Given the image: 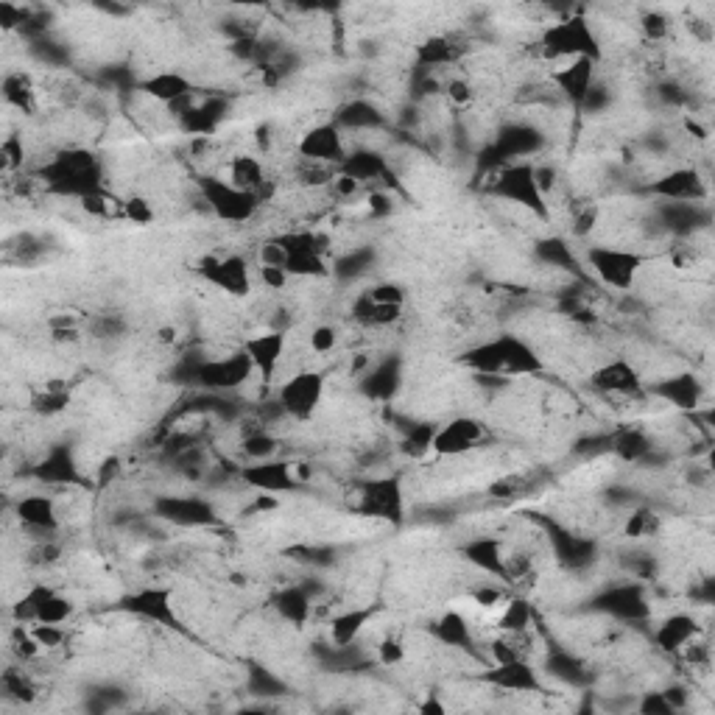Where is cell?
<instances>
[{
  "label": "cell",
  "instance_id": "1",
  "mask_svg": "<svg viewBox=\"0 0 715 715\" xmlns=\"http://www.w3.org/2000/svg\"><path fill=\"white\" fill-rule=\"evenodd\" d=\"M461 364L473 369L475 375L500 380L526 378V375H537L542 369L537 350L514 333H503L498 338L475 344L461 355Z\"/></svg>",
  "mask_w": 715,
  "mask_h": 715
},
{
  "label": "cell",
  "instance_id": "2",
  "mask_svg": "<svg viewBox=\"0 0 715 715\" xmlns=\"http://www.w3.org/2000/svg\"><path fill=\"white\" fill-rule=\"evenodd\" d=\"M42 179L54 193L76 196L81 202L98 190H104V165L93 151L65 149L42 168Z\"/></svg>",
  "mask_w": 715,
  "mask_h": 715
},
{
  "label": "cell",
  "instance_id": "3",
  "mask_svg": "<svg viewBox=\"0 0 715 715\" xmlns=\"http://www.w3.org/2000/svg\"><path fill=\"white\" fill-rule=\"evenodd\" d=\"M489 193L503 199V202L523 207L528 213L540 216L542 221L548 218V202H545V193L537 182L534 162H512V165H503L498 171H492Z\"/></svg>",
  "mask_w": 715,
  "mask_h": 715
},
{
  "label": "cell",
  "instance_id": "4",
  "mask_svg": "<svg viewBox=\"0 0 715 715\" xmlns=\"http://www.w3.org/2000/svg\"><path fill=\"white\" fill-rule=\"evenodd\" d=\"M252 375H255V366L243 350L221 355V358H196L188 366V378L210 394L235 392L243 383H249Z\"/></svg>",
  "mask_w": 715,
  "mask_h": 715
},
{
  "label": "cell",
  "instance_id": "5",
  "mask_svg": "<svg viewBox=\"0 0 715 715\" xmlns=\"http://www.w3.org/2000/svg\"><path fill=\"white\" fill-rule=\"evenodd\" d=\"M542 56L545 59H579V56H587L598 62L601 56V45L595 40L593 28L584 17H570V20H562V23H554L542 31Z\"/></svg>",
  "mask_w": 715,
  "mask_h": 715
},
{
  "label": "cell",
  "instance_id": "6",
  "mask_svg": "<svg viewBox=\"0 0 715 715\" xmlns=\"http://www.w3.org/2000/svg\"><path fill=\"white\" fill-rule=\"evenodd\" d=\"M199 193H202L204 204L210 207V213L221 221H227V224L252 221L260 210V204H263L257 193L235 188L230 179H221V176H202Z\"/></svg>",
  "mask_w": 715,
  "mask_h": 715
},
{
  "label": "cell",
  "instance_id": "7",
  "mask_svg": "<svg viewBox=\"0 0 715 715\" xmlns=\"http://www.w3.org/2000/svg\"><path fill=\"white\" fill-rule=\"evenodd\" d=\"M355 509L364 517H378L383 523L400 526L405 517V492L400 475H383L358 486Z\"/></svg>",
  "mask_w": 715,
  "mask_h": 715
},
{
  "label": "cell",
  "instance_id": "8",
  "mask_svg": "<svg viewBox=\"0 0 715 715\" xmlns=\"http://www.w3.org/2000/svg\"><path fill=\"white\" fill-rule=\"evenodd\" d=\"M643 263H646V257L632 249H618V246H590L587 249V266L595 271V277L601 283L615 291H629L635 285Z\"/></svg>",
  "mask_w": 715,
  "mask_h": 715
},
{
  "label": "cell",
  "instance_id": "9",
  "mask_svg": "<svg viewBox=\"0 0 715 715\" xmlns=\"http://www.w3.org/2000/svg\"><path fill=\"white\" fill-rule=\"evenodd\" d=\"M324 397V375L316 369H302L297 375L285 380L277 392V400L283 405L285 417L311 419Z\"/></svg>",
  "mask_w": 715,
  "mask_h": 715
},
{
  "label": "cell",
  "instance_id": "10",
  "mask_svg": "<svg viewBox=\"0 0 715 715\" xmlns=\"http://www.w3.org/2000/svg\"><path fill=\"white\" fill-rule=\"evenodd\" d=\"M118 609L135 615L140 621L154 623V626H165V629H179L176 623V607L174 593L168 587H140L135 593L123 595Z\"/></svg>",
  "mask_w": 715,
  "mask_h": 715
},
{
  "label": "cell",
  "instance_id": "11",
  "mask_svg": "<svg viewBox=\"0 0 715 715\" xmlns=\"http://www.w3.org/2000/svg\"><path fill=\"white\" fill-rule=\"evenodd\" d=\"M199 271L207 283L216 285L218 291H224L230 297H246L252 291V274H249V263L243 255L204 257Z\"/></svg>",
  "mask_w": 715,
  "mask_h": 715
},
{
  "label": "cell",
  "instance_id": "12",
  "mask_svg": "<svg viewBox=\"0 0 715 715\" xmlns=\"http://www.w3.org/2000/svg\"><path fill=\"white\" fill-rule=\"evenodd\" d=\"M297 151L302 160L322 162V165H333V168H338L350 154L347 140H344L336 123H319V126L308 129L299 140Z\"/></svg>",
  "mask_w": 715,
  "mask_h": 715
},
{
  "label": "cell",
  "instance_id": "13",
  "mask_svg": "<svg viewBox=\"0 0 715 715\" xmlns=\"http://www.w3.org/2000/svg\"><path fill=\"white\" fill-rule=\"evenodd\" d=\"M154 512L165 523H174V526L185 528H199V526H213L218 517L213 503L196 495H162L154 503Z\"/></svg>",
  "mask_w": 715,
  "mask_h": 715
},
{
  "label": "cell",
  "instance_id": "14",
  "mask_svg": "<svg viewBox=\"0 0 715 715\" xmlns=\"http://www.w3.org/2000/svg\"><path fill=\"white\" fill-rule=\"evenodd\" d=\"M595 609L629 623L643 621V618L651 615L646 590L640 584H612V587H607L604 593L595 598Z\"/></svg>",
  "mask_w": 715,
  "mask_h": 715
},
{
  "label": "cell",
  "instance_id": "15",
  "mask_svg": "<svg viewBox=\"0 0 715 715\" xmlns=\"http://www.w3.org/2000/svg\"><path fill=\"white\" fill-rule=\"evenodd\" d=\"M241 475L246 486L257 489L260 495H283V492H294L299 486V475L294 470V464L280 459L255 461L252 467H243Z\"/></svg>",
  "mask_w": 715,
  "mask_h": 715
},
{
  "label": "cell",
  "instance_id": "16",
  "mask_svg": "<svg viewBox=\"0 0 715 715\" xmlns=\"http://www.w3.org/2000/svg\"><path fill=\"white\" fill-rule=\"evenodd\" d=\"M285 347H288V338H285L283 330H266V333H260V336L246 338L241 350L249 355V361L255 366L257 375L266 380V383H271L274 375H277V369H280V364H283Z\"/></svg>",
  "mask_w": 715,
  "mask_h": 715
},
{
  "label": "cell",
  "instance_id": "17",
  "mask_svg": "<svg viewBox=\"0 0 715 715\" xmlns=\"http://www.w3.org/2000/svg\"><path fill=\"white\" fill-rule=\"evenodd\" d=\"M484 425L473 417H459L450 419L447 425L436 428L433 436V450L442 453V456H461L467 450H473L475 445L484 442Z\"/></svg>",
  "mask_w": 715,
  "mask_h": 715
},
{
  "label": "cell",
  "instance_id": "18",
  "mask_svg": "<svg viewBox=\"0 0 715 715\" xmlns=\"http://www.w3.org/2000/svg\"><path fill=\"white\" fill-rule=\"evenodd\" d=\"M648 190H651L654 196H660L662 202L676 204H699L704 196H707L704 179L699 176V171H693V168H679V171L660 176Z\"/></svg>",
  "mask_w": 715,
  "mask_h": 715
},
{
  "label": "cell",
  "instance_id": "19",
  "mask_svg": "<svg viewBox=\"0 0 715 715\" xmlns=\"http://www.w3.org/2000/svg\"><path fill=\"white\" fill-rule=\"evenodd\" d=\"M481 679L486 685L509 690V693H540L542 690L540 674L534 671V665L528 660L495 662V668H489Z\"/></svg>",
  "mask_w": 715,
  "mask_h": 715
},
{
  "label": "cell",
  "instance_id": "20",
  "mask_svg": "<svg viewBox=\"0 0 715 715\" xmlns=\"http://www.w3.org/2000/svg\"><path fill=\"white\" fill-rule=\"evenodd\" d=\"M593 386L609 397H632V394L643 392V378L626 358H618V361H609L601 369H595Z\"/></svg>",
  "mask_w": 715,
  "mask_h": 715
},
{
  "label": "cell",
  "instance_id": "21",
  "mask_svg": "<svg viewBox=\"0 0 715 715\" xmlns=\"http://www.w3.org/2000/svg\"><path fill=\"white\" fill-rule=\"evenodd\" d=\"M595 84V62L587 56L570 59L565 68L554 73V90L565 95L570 104H581Z\"/></svg>",
  "mask_w": 715,
  "mask_h": 715
},
{
  "label": "cell",
  "instance_id": "22",
  "mask_svg": "<svg viewBox=\"0 0 715 715\" xmlns=\"http://www.w3.org/2000/svg\"><path fill=\"white\" fill-rule=\"evenodd\" d=\"M400 380H403V361L400 358H383L361 378V394L375 400V403H386L400 392Z\"/></svg>",
  "mask_w": 715,
  "mask_h": 715
},
{
  "label": "cell",
  "instance_id": "23",
  "mask_svg": "<svg viewBox=\"0 0 715 715\" xmlns=\"http://www.w3.org/2000/svg\"><path fill=\"white\" fill-rule=\"evenodd\" d=\"M461 556L486 576L506 581V554H503V542L498 537H478L470 540L461 548Z\"/></svg>",
  "mask_w": 715,
  "mask_h": 715
},
{
  "label": "cell",
  "instance_id": "24",
  "mask_svg": "<svg viewBox=\"0 0 715 715\" xmlns=\"http://www.w3.org/2000/svg\"><path fill=\"white\" fill-rule=\"evenodd\" d=\"M17 520L28 531H40V534H56L59 531V514L51 495H26L17 500Z\"/></svg>",
  "mask_w": 715,
  "mask_h": 715
},
{
  "label": "cell",
  "instance_id": "25",
  "mask_svg": "<svg viewBox=\"0 0 715 715\" xmlns=\"http://www.w3.org/2000/svg\"><path fill=\"white\" fill-rule=\"evenodd\" d=\"M648 392L657 394L662 403L682 408V411H696V405L702 400V386H699L696 375H690V372L660 380V383H654Z\"/></svg>",
  "mask_w": 715,
  "mask_h": 715
},
{
  "label": "cell",
  "instance_id": "26",
  "mask_svg": "<svg viewBox=\"0 0 715 715\" xmlns=\"http://www.w3.org/2000/svg\"><path fill=\"white\" fill-rule=\"evenodd\" d=\"M338 174L358 182V185H369V182L389 179V165H386V157L378 151L358 149L350 151L347 160L338 165Z\"/></svg>",
  "mask_w": 715,
  "mask_h": 715
},
{
  "label": "cell",
  "instance_id": "27",
  "mask_svg": "<svg viewBox=\"0 0 715 715\" xmlns=\"http://www.w3.org/2000/svg\"><path fill=\"white\" fill-rule=\"evenodd\" d=\"M34 475L40 478L42 484H51V486L81 484L79 467H76V461H73V450L65 445L51 447L48 456L37 464Z\"/></svg>",
  "mask_w": 715,
  "mask_h": 715
},
{
  "label": "cell",
  "instance_id": "28",
  "mask_svg": "<svg viewBox=\"0 0 715 715\" xmlns=\"http://www.w3.org/2000/svg\"><path fill=\"white\" fill-rule=\"evenodd\" d=\"M696 637H699V623H696V618H693V615H685V612H676V615L665 618V621L657 626L654 643H657V648H662V651H668V654H682V648L688 646L690 640H696Z\"/></svg>",
  "mask_w": 715,
  "mask_h": 715
},
{
  "label": "cell",
  "instance_id": "29",
  "mask_svg": "<svg viewBox=\"0 0 715 715\" xmlns=\"http://www.w3.org/2000/svg\"><path fill=\"white\" fill-rule=\"evenodd\" d=\"M143 93L151 95L154 101H160L165 107H174V104H179L182 98H188V95L196 93V90H193V84H190L185 73H179V70H160V73H154L151 79L143 81Z\"/></svg>",
  "mask_w": 715,
  "mask_h": 715
},
{
  "label": "cell",
  "instance_id": "30",
  "mask_svg": "<svg viewBox=\"0 0 715 715\" xmlns=\"http://www.w3.org/2000/svg\"><path fill=\"white\" fill-rule=\"evenodd\" d=\"M271 604H274L277 615H280L283 621H288L291 626H297V629L308 626V621H311L313 601H311V593H308V587H305V584L283 587L280 593L274 595V601H271Z\"/></svg>",
  "mask_w": 715,
  "mask_h": 715
},
{
  "label": "cell",
  "instance_id": "31",
  "mask_svg": "<svg viewBox=\"0 0 715 715\" xmlns=\"http://www.w3.org/2000/svg\"><path fill=\"white\" fill-rule=\"evenodd\" d=\"M554 551L559 556V562L570 570H579V567H587L595 562V554H598V545L587 537H576V534H567V531H559L554 528Z\"/></svg>",
  "mask_w": 715,
  "mask_h": 715
},
{
  "label": "cell",
  "instance_id": "32",
  "mask_svg": "<svg viewBox=\"0 0 715 715\" xmlns=\"http://www.w3.org/2000/svg\"><path fill=\"white\" fill-rule=\"evenodd\" d=\"M230 182L235 188L257 193L260 202H266V188H271L269 179H266L263 162L252 157V154H238V157L230 162Z\"/></svg>",
  "mask_w": 715,
  "mask_h": 715
},
{
  "label": "cell",
  "instance_id": "33",
  "mask_svg": "<svg viewBox=\"0 0 715 715\" xmlns=\"http://www.w3.org/2000/svg\"><path fill=\"white\" fill-rule=\"evenodd\" d=\"M375 609L372 607H358V609H344L338 612L336 618L330 621V640L336 648H350L355 646L358 635L364 632V626L372 621Z\"/></svg>",
  "mask_w": 715,
  "mask_h": 715
},
{
  "label": "cell",
  "instance_id": "34",
  "mask_svg": "<svg viewBox=\"0 0 715 715\" xmlns=\"http://www.w3.org/2000/svg\"><path fill=\"white\" fill-rule=\"evenodd\" d=\"M433 637L447 648L470 651L473 648V629L461 612H445L439 621L433 623Z\"/></svg>",
  "mask_w": 715,
  "mask_h": 715
},
{
  "label": "cell",
  "instance_id": "35",
  "mask_svg": "<svg viewBox=\"0 0 715 715\" xmlns=\"http://www.w3.org/2000/svg\"><path fill=\"white\" fill-rule=\"evenodd\" d=\"M344 132V129H358V132H369V129H380L383 126V112H380L375 104H369L364 98L358 101H350L347 107H341V112L336 115L333 121Z\"/></svg>",
  "mask_w": 715,
  "mask_h": 715
},
{
  "label": "cell",
  "instance_id": "36",
  "mask_svg": "<svg viewBox=\"0 0 715 715\" xmlns=\"http://www.w3.org/2000/svg\"><path fill=\"white\" fill-rule=\"evenodd\" d=\"M609 447L621 459L640 461L651 453V436L646 431H640V428H623V431H618L609 439Z\"/></svg>",
  "mask_w": 715,
  "mask_h": 715
},
{
  "label": "cell",
  "instance_id": "37",
  "mask_svg": "<svg viewBox=\"0 0 715 715\" xmlns=\"http://www.w3.org/2000/svg\"><path fill=\"white\" fill-rule=\"evenodd\" d=\"M534 255H537L540 263L551 266V269L576 271V255H573V249L562 238H542V241H537Z\"/></svg>",
  "mask_w": 715,
  "mask_h": 715
},
{
  "label": "cell",
  "instance_id": "38",
  "mask_svg": "<svg viewBox=\"0 0 715 715\" xmlns=\"http://www.w3.org/2000/svg\"><path fill=\"white\" fill-rule=\"evenodd\" d=\"M355 316L366 324L386 327V324H394L403 316V305H383V302H375L369 294H364L355 302Z\"/></svg>",
  "mask_w": 715,
  "mask_h": 715
},
{
  "label": "cell",
  "instance_id": "39",
  "mask_svg": "<svg viewBox=\"0 0 715 715\" xmlns=\"http://www.w3.org/2000/svg\"><path fill=\"white\" fill-rule=\"evenodd\" d=\"M417 54L419 59H422V65H428V68H445V65L459 59V45L450 40V37H433V40L419 45Z\"/></svg>",
  "mask_w": 715,
  "mask_h": 715
},
{
  "label": "cell",
  "instance_id": "40",
  "mask_svg": "<svg viewBox=\"0 0 715 715\" xmlns=\"http://www.w3.org/2000/svg\"><path fill=\"white\" fill-rule=\"evenodd\" d=\"M531 618H534V609L523 598H514L506 604L503 615H500V632L503 635H526L531 629Z\"/></svg>",
  "mask_w": 715,
  "mask_h": 715
},
{
  "label": "cell",
  "instance_id": "41",
  "mask_svg": "<svg viewBox=\"0 0 715 715\" xmlns=\"http://www.w3.org/2000/svg\"><path fill=\"white\" fill-rule=\"evenodd\" d=\"M241 447L246 459L266 461V459H274V453H277V439H274L266 428H255V431H249L246 436H243Z\"/></svg>",
  "mask_w": 715,
  "mask_h": 715
},
{
  "label": "cell",
  "instance_id": "42",
  "mask_svg": "<svg viewBox=\"0 0 715 715\" xmlns=\"http://www.w3.org/2000/svg\"><path fill=\"white\" fill-rule=\"evenodd\" d=\"M3 93H6V101L14 104L17 109H23V112H31V109H34V87H31V81H28V76H23V73L6 76Z\"/></svg>",
  "mask_w": 715,
  "mask_h": 715
},
{
  "label": "cell",
  "instance_id": "43",
  "mask_svg": "<svg viewBox=\"0 0 715 715\" xmlns=\"http://www.w3.org/2000/svg\"><path fill=\"white\" fill-rule=\"evenodd\" d=\"M433 436H436V425H431V422L411 425L403 436V453H408V456H425L428 450H433Z\"/></svg>",
  "mask_w": 715,
  "mask_h": 715
},
{
  "label": "cell",
  "instance_id": "44",
  "mask_svg": "<svg viewBox=\"0 0 715 715\" xmlns=\"http://www.w3.org/2000/svg\"><path fill=\"white\" fill-rule=\"evenodd\" d=\"M548 668H551V674H554L556 679H562V682H570V685H581V682H584V668H581V662L576 660V657H570V654H554V657L548 660Z\"/></svg>",
  "mask_w": 715,
  "mask_h": 715
},
{
  "label": "cell",
  "instance_id": "45",
  "mask_svg": "<svg viewBox=\"0 0 715 715\" xmlns=\"http://www.w3.org/2000/svg\"><path fill=\"white\" fill-rule=\"evenodd\" d=\"M369 260H372V252H366V249H355V252H350V255H344L341 260L336 263V274L338 277H344V280H350V277H358V274H364L366 269H369Z\"/></svg>",
  "mask_w": 715,
  "mask_h": 715
},
{
  "label": "cell",
  "instance_id": "46",
  "mask_svg": "<svg viewBox=\"0 0 715 715\" xmlns=\"http://www.w3.org/2000/svg\"><path fill=\"white\" fill-rule=\"evenodd\" d=\"M28 632L40 643V648H59L65 643V629L56 623H31Z\"/></svg>",
  "mask_w": 715,
  "mask_h": 715
},
{
  "label": "cell",
  "instance_id": "47",
  "mask_svg": "<svg viewBox=\"0 0 715 715\" xmlns=\"http://www.w3.org/2000/svg\"><path fill=\"white\" fill-rule=\"evenodd\" d=\"M68 403L70 394L65 392V389H45V392L34 397V408H37L40 414H56V411L68 408Z\"/></svg>",
  "mask_w": 715,
  "mask_h": 715
},
{
  "label": "cell",
  "instance_id": "48",
  "mask_svg": "<svg viewBox=\"0 0 715 715\" xmlns=\"http://www.w3.org/2000/svg\"><path fill=\"white\" fill-rule=\"evenodd\" d=\"M3 690H6V696H12L17 702H31L34 699V688L17 671H6L3 674Z\"/></svg>",
  "mask_w": 715,
  "mask_h": 715
},
{
  "label": "cell",
  "instance_id": "49",
  "mask_svg": "<svg viewBox=\"0 0 715 715\" xmlns=\"http://www.w3.org/2000/svg\"><path fill=\"white\" fill-rule=\"evenodd\" d=\"M405 660V646L403 640H397V637H383L378 646V662L380 665H386V668H394V665H400V662Z\"/></svg>",
  "mask_w": 715,
  "mask_h": 715
},
{
  "label": "cell",
  "instance_id": "50",
  "mask_svg": "<svg viewBox=\"0 0 715 715\" xmlns=\"http://www.w3.org/2000/svg\"><path fill=\"white\" fill-rule=\"evenodd\" d=\"M336 344H338L336 327H330V324H319V327H313L311 350L316 352V355H327V352H333L336 350Z\"/></svg>",
  "mask_w": 715,
  "mask_h": 715
},
{
  "label": "cell",
  "instance_id": "51",
  "mask_svg": "<svg viewBox=\"0 0 715 715\" xmlns=\"http://www.w3.org/2000/svg\"><path fill=\"white\" fill-rule=\"evenodd\" d=\"M366 294L375 299V302H383V305H403L405 302V291L394 283H380L375 285L372 291H366Z\"/></svg>",
  "mask_w": 715,
  "mask_h": 715
},
{
  "label": "cell",
  "instance_id": "52",
  "mask_svg": "<svg viewBox=\"0 0 715 715\" xmlns=\"http://www.w3.org/2000/svg\"><path fill=\"white\" fill-rule=\"evenodd\" d=\"M473 598L478 607H498L500 601L506 598V590L498 587V584H492V581H486L481 587H475Z\"/></svg>",
  "mask_w": 715,
  "mask_h": 715
},
{
  "label": "cell",
  "instance_id": "53",
  "mask_svg": "<svg viewBox=\"0 0 715 715\" xmlns=\"http://www.w3.org/2000/svg\"><path fill=\"white\" fill-rule=\"evenodd\" d=\"M252 690L257 696H280L285 690V685L280 679H274L269 671H255V682H252Z\"/></svg>",
  "mask_w": 715,
  "mask_h": 715
},
{
  "label": "cell",
  "instance_id": "54",
  "mask_svg": "<svg viewBox=\"0 0 715 715\" xmlns=\"http://www.w3.org/2000/svg\"><path fill=\"white\" fill-rule=\"evenodd\" d=\"M123 216L129 218V221H135V224H149L154 213H151L146 199H129V202H123Z\"/></svg>",
  "mask_w": 715,
  "mask_h": 715
},
{
  "label": "cell",
  "instance_id": "55",
  "mask_svg": "<svg viewBox=\"0 0 715 715\" xmlns=\"http://www.w3.org/2000/svg\"><path fill=\"white\" fill-rule=\"evenodd\" d=\"M640 713L648 715H674V704L665 699V693H648L643 704H640Z\"/></svg>",
  "mask_w": 715,
  "mask_h": 715
},
{
  "label": "cell",
  "instance_id": "56",
  "mask_svg": "<svg viewBox=\"0 0 715 715\" xmlns=\"http://www.w3.org/2000/svg\"><path fill=\"white\" fill-rule=\"evenodd\" d=\"M17 165H23V143H20V137L12 135L3 143V168L12 171Z\"/></svg>",
  "mask_w": 715,
  "mask_h": 715
},
{
  "label": "cell",
  "instance_id": "57",
  "mask_svg": "<svg viewBox=\"0 0 715 715\" xmlns=\"http://www.w3.org/2000/svg\"><path fill=\"white\" fill-rule=\"evenodd\" d=\"M445 93L453 104H470V101H473V87H470L464 79L447 81Z\"/></svg>",
  "mask_w": 715,
  "mask_h": 715
},
{
  "label": "cell",
  "instance_id": "58",
  "mask_svg": "<svg viewBox=\"0 0 715 715\" xmlns=\"http://www.w3.org/2000/svg\"><path fill=\"white\" fill-rule=\"evenodd\" d=\"M288 271L280 269V266H260V280L269 285L271 291H280V288H285V283H288Z\"/></svg>",
  "mask_w": 715,
  "mask_h": 715
},
{
  "label": "cell",
  "instance_id": "59",
  "mask_svg": "<svg viewBox=\"0 0 715 715\" xmlns=\"http://www.w3.org/2000/svg\"><path fill=\"white\" fill-rule=\"evenodd\" d=\"M651 520H654V514L635 512L632 514V520L626 523V534H629V537H643V534H648V528H651Z\"/></svg>",
  "mask_w": 715,
  "mask_h": 715
},
{
  "label": "cell",
  "instance_id": "60",
  "mask_svg": "<svg viewBox=\"0 0 715 715\" xmlns=\"http://www.w3.org/2000/svg\"><path fill=\"white\" fill-rule=\"evenodd\" d=\"M643 31H646L648 37H665V31H668V23L662 20L660 14H648L646 20H643Z\"/></svg>",
  "mask_w": 715,
  "mask_h": 715
},
{
  "label": "cell",
  "instance_id": "61",
  "mask_svg": "<svg viewBox=\"0 0 715 715\" xmlns=\"http://www.w3.org/2000/svg\"><path fill=\"white\" fill-rule=\"evenodd\" d=\"M121 473V461L118 459H107L101 464V475H98V486H107L115 475Z\"/></svg>",
  "mask_w": 715,
  "mask_h": 715
},
{
  "label": "cell",
  "instance_id": "62",
  "mask_svg": "<svg viewBox=\"0 0 715 715\" xmlns=\"http://www.w3.org/2000/svg\"><path fill=\"white\" fill-rule=\"evenodd\" d=\"M389 202H392V199H389L386 193H372V196H369V207H372L375 216H386V213L392 210V204Z\"/></svg>",
  "mask_w": 715,
  "mask_h": 715
},
{
  "label": "cell",
  "instance_id": "63",
  "mask_svg": "<svg viewBox=\"0 0 715 715\" xmlns=\"http://www.w3.org/2000/svg\"><path fill=\"white\" fill-rule=\"evenodd\" d=\"M419 713H433V715H445L447 707L442 702H436V699H428V702L419 704Z\"/></svg>",
  "mask_w": 715,
  "mask_h": 715
}]
</instances>
